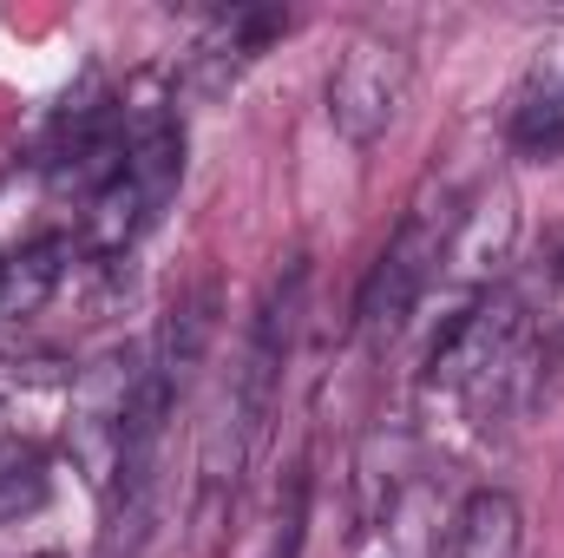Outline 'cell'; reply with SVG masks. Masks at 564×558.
I'll use <instances>...</instances> for the list:
<instances>
[{
    "label": "cell",
    "mask_w": 564,
    "mask_h": 558,
    "mask_svg": "<svg viewBox=\"0 0 564 558\" xmlns=\"http://www.w3.org/2000/svg\"><path fill=\"white\" fill-rule=\"evenodd\" d=\"M453 224H459V197L440 191V204H414L401 217V230L388 237V250L375 257V270L361 282V302H355V329L368 342H388L408 329V315L421 309V296L446 277V250H453Z\"/></svg>",
    "instance_id": "3"
},
{
    "label": "cell",
    "mask_w": 564,
    "mask_h": 558,
    "mask_svg": "<svg viewBox=\"0 0 564 558\" xmlns=\"http://www.w3.org/2000/svg\"><path fill=\"white\" fill-rule=\"evenodd\" d=\"M328 126L348 144H381L414 99V53L401 40H355L328 73Z\"/></svg>",
    "instance_id": "5"
},
{
    "label": "cell",
    "mask_w": 564,
    "mask_h": 558,
    "mask_svg": "<svg viewBox=\"0 0 564 558\" xmlns=\"http://www.w3.org/2000/svg\"><path fill=\"white\" fill-rule=\"evenodd\" d=\"M177 184H184V132H177V119L171 112H139L126 126V164H119V178L93 204L99 244L106 250L139 244L144 230L164 217V204L177 197Z\"/></svg>",
    "instance_id": "4"
},
{
    "label": "cell",
    "mask_w": 564,
    "mask_h": 558,
    "mask_svg": "<svg viewBox=\"0 0 564 558\" xmlns=\"http://www.w3.org/2000/svg\"><path fill=\"white\" fill-rule=\"evenodd\" d=\"M40 500H46V466H40V453H7V460H0V526L20 519V513H33Z\"/></svg>",
    "instance_id": "12"
},
{
    "label": "cell",
    "mask_w": 564,
    "mask_h": 558,
    "mask_svg": "<svg viewBox=\"0 0 564 558\" xmlns=\"http://www.w3.org/2000/svg\"><path fill=\"white\" fill-rule=\"evenodd\" d=\"M308 533V466H289V480L276 486V513H270V539L263 558H295Z\"/></svg>",
    "instance_id": "11"
},
{
    "label": "cell",
    "mask_w": 564,
    "mask_h": 558,
    "mask_svg": "<svg viewBox=\"0 0 564 558\" xmlns=\"http://www.w3.org/2000/svg\"><path fill=\"white\" fill-rule=\"evenodd\" d=\"M282 33H289V13H276V7H230V13H217L210 33L184 60V93L191 99H224Z\"/></svg>",
    "instance_id": "6"
},
{
    "label": "cell",
    "mask_w": 564,
    "mask_h": 558,
    "mask_svg": "<svg viewBox=\"0 0 564 558\" xmlns=\"http://www.w3.org/2000/svg\"><path fill=\"white\" fill-rule=\"evenodd\" d=\"M519 244V197L512 184H486L473 204H459V224H453V250H446V270L453 277H492Z\"/></svg>",
    "instance_id": "7"
},
{
    "label": "cell",
    "mask_w": 564,
    "mask_h": 558,
    "mask_svg": "<svg viewBox=\"0 0 564 558\" xmlns=\"http://www.w3.org/2000/svg\"><path fill=\"white\" fill-rule=\"evenodd\" d=\"M66 257H73L66 237H40V244H26V250H7V257H0V322L40 315V309L53 302V289L66 282Z\"/></svg>",
    "instance_id": "9"
},
{
    "label": "cell",
    "mask_w": 564,
    "mask_h": 558,
    "mask_svg": "<svg viewBox=\"0 0 564 558\" xmlns=\"http://www.w3.org/2000/svg\"><path fill=\"white\" fill-rule=\"evenodd\" d=\"M552 289H564V237L552 244Z\"/></svg>",
    "instance_id": "13"
},
{
    "label": "cell",
    "mask_w": 564,
    "mask_h": 558,
    "mask_svg": "<svg viewBox=\"0 0 564 558\" xmlns=\"http://www.w3.org/2000/svg\"><path fill=\"white\" fill-rule=\"evenodd\" d=\"M512 144L532 151V158L564 151V79L532 73V86H525L519 106H512Z\"/></svg>",
    "instance_id": "10"
},
{
    "label": "cell",
    "mask_w": 564,
    "mask_h": 558,
    "mask_svg": "<svg viewBox=\"0 0 564 558\" xmlns=\"http://www.w3.org/2000/svg\"><path fill=\"white\" fill-rule=\"evenodd\" d=\"M525 362H532L525 309H519V296L492 289V296L466 302V309L440 329V342H433V355H426V388L466 395L473 415H506V408L519 401L525 375H532Z\"/></svg>",
    "instance_id": "2"
},
{
    "label": "cell",
    "mask_w": 564,
    "mask_h": 558,
    "mask_svg": "<svg viewBox=\"0 0 564 558\" xmlns=\"http://www.w3.org/2000/svg\"><path fill=\"white\" fill-rule=\"evenodd\" d=\"M295 309H302V264L289 277L270 282L243 348H237V368L217 395V408L204 420V447H197V480L210 500H230L263 447V427L276 415V382H282V362H289V335H295Z\"/></svg>",
    "instance_id": "1"
},
{
    "label": "cell",
    "mask_w": 564,
    "mask_h": 558,
    "mask_svg": "<svg viewBox=\"0 0 564 558\" xmlns=\"http://www.w3.org/2000/svg\"><path fill=\"white\" fill-rule=\"evenodd\" d=\"M525 539V513L512 493L499 486H479L459 513H453V533H446V558H519Z\"/></svg>",
    "instance_id": "8"
}]
</instances>
